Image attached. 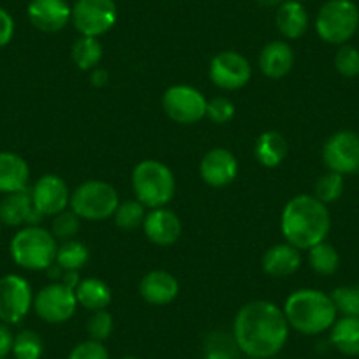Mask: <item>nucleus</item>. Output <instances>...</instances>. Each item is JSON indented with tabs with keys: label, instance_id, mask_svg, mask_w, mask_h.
Here are the masks:
<instances>
[{
	"label": "nucleus",
	"instance_id": "nucleus-24",
	"mask_svg": "<svg viewBox=\"0 0 359 359\" xmlns=\"http://www.w3.org/2000/svg\"><path fill=\"white\" fill-rule=\"evenodd\" d=\"M287 140L277 130H266L255 141V158H257L259 164L268 169L278 168L284 162V158L287 157Z\"/></svg>",
	"mask_w": 359,
	"mask_h": 359
},
{
	"label": "nucleus",
	"instance_id": "nucleus-42",
	"mask_svg": "<svg viewBox=\"0 0 359 359\" xmlns=\"http://www.w3.org/2000/svg\"><path fill=\"white\" fill-rule=\"evenodd\" d=\"M109 81V72L102 67H95L94 71H90V83L95 88H102V86L108 85Z\"/></svg>",
	"mask_w": 359,
	"mask_h": 359
},
{
	"label": "nucleus",
	"instance_id": "nucleus-8",
	"mask_svg": "<svg viewBox=\"0 0 359 359\" xmlns=\"http://www.w3.org/2000/svg\"><path fill=\"white\" fill-rule=\"evenodd\" d=\"M118 18L115 0H76L71 22L79 36L101 37L115 27Z\"/></svg>",
	"mask_w": 359,
	"mask_h": 359
},
{
	"label": "nucleus",
	"instance_id": "nucleus-44",
	"mask_svg": "<svg viewBox=\"0 0 359 359\" xmlns=\"http://www.w3.org/2000/svg\"><path fill=\"white\" fill-rule=\"evenodd\" d=\"M122 359H140V358H136V355H123Z\"/></svg>",
	"mask_w": 359,
	"mask_h": 359
},
{
	"label": "nucleus",
	"instance_id": "nucleus-43",
	"mask_svg": "<svg viewBox=\"0 0 359 359\" xmlns=\"http://www.w3.org/2000/svg\"><path fill=\"white\" fill-rule=\"evenodd\" d=\"M261 8H266V9H277L280 8L282 4H284L285 0H255Z\"/></svg>",
	"mask_w": 359,
	"mask_h": 359
},
{
	"label": "nucleus",
	"instance_id": "nucleus-19",
	"mask_svg": "<svg viewBox=\"0 0 359 359\" xmlns=\"http://www.w3.org/2000/svg\"><path fill=\"white\" fill-rule=\"evenodd\" d=\"M140 294L148 305L165 306L178 298L180 282L165 269H154L141 278Z\"/></svg>",
	"mask_w": 359,
	"mask_h": 359
},
{
	"label": "nucleus",
	"instance_id": "nucleus-3",
	"mask_svg": "<svg viewBox=\"0 0 359 359\" xmlns=\"http://www.w3.org/2000/svg\"><path fill=\"white\" fill-rule=\"evenodd\" d=\"M282 310L289 327L306 337L326 333L338 319L331 294L319 289H298L287 296Z\"/></svg>",
	"mask_w": 359,
	"mask_h": 359
},
{
	"label": "nucleus",
	"instance_id": "nucleus-17",
	"mask_svg": "<svg viewBox=\"0 0 359 359\" xmlns=\"http://www.w3.org/2000/svg\"><path fill=\"white\" fill-rule=\"evenodd\" d=\"M44 217L36 210L30 187L6 194L0 201V222L8 227L37 226Z\"/></svg>",
	"mask_w": 359,
	"mask_h": 359
},
{
	"label": "nucleus",
	"instance_id": "nucleus-40",
	"mask_svg": "<svg viewBox=\"0 0 359 359\" xmlns=\"http://www.w3.org/2000/svg\"><path fill=\"white\" fill-rule=\"evenodd\" d=\"M15 20L13 16L6 11L4 8H0V48L8 46L15 37Z\"/></svg>",
	"mask_w": 359,
	"mask_h": 359
},
{
	"label": "nucleus",
	"instance_id": "nucleus-48",
	"mask_svg": "<svg viewBox=\"0 0 359 359\" xmlns=\"http://www.w3.org/2000/svg\"><path fill=\"white\" fill-rule=\"evenodd\" d=\"M358 34H359V29H358Z\"/></svg>",
	"mask_w": 359,
	"mask_h": 359
},
{
	"label": "nucleus",
	"instance_id": "nucleus-27",
	"mask_svg": "<svg viewBox=\"0 0 359 359\" xmlns=\"http://www.w3.org/2000/svg\"><path fill=\"white\" fill-rule=\"evenodd\" d=\"M102 53H104V50H102L99 37L79 36L71 48L72 62H74L79 71L85 72L94 71L95 67H99L102 60Z\"/></svg>",
	"mask_w": 359,
	"mask_h": 359
},
{
	"label": "nucleus",
	"instance_id": "nucleus-2",
	"mask_svg": "<svg viewBox=\"0 0 359 359\" xmlns=\"http://www.w3.org/2000/svg\"><path fill=\"white\" fill-rule=\"evenodd\" d=\"M280 231L284 240L298 250H309L313 245L326 241L331 231L327 205L313 194L294 196L282 210Z\"/></svg>",
	"mask_w": 359,
	"mask_h": 359
},
{
	"label": "nucleus",
	"instance_id": "nucleus-28",
	"mask_svg": "<svg viewBox=\"0 0 359 359\" xmlns=\"http://www.w3.org/2000/svg\"><path fill=\"white\" fill-rule=\"evenodd\" d=\"M306 259H309V264L313 273L320 275V277H331L340 268V254L327 241H320V243L309 248Z\"/></svg>",
	"mask_w": 359,
	"mask_h": 359
},
{
	"label": "nucleus",
	"instance_id": "nucleus-21",
	"mask_svg": "<svg viewBox=\"0 0 359 359\" xmlns=\"http://www.w3.org/2000/svg\"><path fill=\"white\" fill-rule=\"evenodd\" d=\"M302 250L289 245L287 241L277 243L269 247L262 255V271L268 277L273 278H287L294 275L302 266Z\"/></svg>",
	"mask_w": 359,
	"mask_h": 359
},
{
	"label": "nucleus",
	"instance_id": "nucleus-20",
	"mask_svg": "<svg viewBox=\"0 0 359 359\" xmlns=\"http://www.w3.org/2000/svg\"><path fill=\"white\" fill-rule=\"evenodd\" d=\"M294 50L285 41H271L259 53V71L269 79H282L294 67Z\"/></svg>",
	"mask_w": 359,
	"mask_h": 359
},
{
	"label": "nucleus",
	"instance_id": "nucleus-4",
	"mask_svg": "<svg viewBox=\"0 0 359 359\" xmlns=\"http://www.w3.org/2000/svg\"><path fill=\"white\" fill-rule=\"evenodd\" d=\"M58 241L43 226L20 227L9 243V254L16 266L27 271H46L55 262Z\"/></svg>",
	"mask_w": 359,
	"mask_h": 359
},
{
	"label": "nucleus",
	"instance_id": "nucleus-45",
	"mask_svg": "<svg viewBox=\"0 0 359 359\" xmlns=\"http://www.w3.org/2000/svg\"><path fill=\"white\" fill-rule=\"evenodd\" d=\"M247 359H262V358H247Z\"/></svg>",
	"mask_w": 359,
	"mask_h": 359
},
{
	"label": "nucleus",
	"instance_id": "nucleus-11",
	"mask_svg": "<svg viewBox=\"0 0 359 359\" xmlns=\"http://www.w3.org/2000/svg\"><path fill=\"white\" fill-rule=\"evenodd\" d=\"M34 312L48 324H64L76 313L78 299L74 289L64 282H53L34 294Z\"/></svg>",
	"mask_w": 359,
	"mask_h": 359
},
{
	"label": "nucleus",
	"instance_id": "nucleus-10",
	"mask_svg": "<svg viewBox=\"0 0 359 359\" xmlns=\"http://www.w3.org/2000/svg\"><path fill=\"white\" fill-rule=\"evenodd\" d=\"M34 306V291L25 277L8 273L0 277V323L20 324Z\"/></svg>",
	"mask_w": 359,
	"mask_h": 359
},
{
	"label": "nucleus",
	"instance_id": "nucleus-9",
	"mask_svg": "<svg viewBox=\"0 0 359 359\" xmlns=\"http://www.w3.org/2000/svg\"><path fill=\"white\" fill-rule=\"evenodd\" d=\"M208 101L198 88L191 85H172L162 95L164 113L176 123L192 126L206 116Z\"/></svg>",
	"mask_w": 359,
	"mask_h": 359
},
{
	"label": "nucleus",
	"instance_id": "nucleus-25",
	"mask_svg": "<svg viewBox=\"0 0 359 359\" xmlns=\"http://www.w3.org/2000/svg\"><path fill=\"white\" fill-rule=\"evenodd\" d=\"M74 292L76 299H78V305L90 310V312L108 309L113 298L111 287H109L104 280L95 277H88L79 280Z\"/></svg>",
	"mask_w": 359,
	"mask_h": 359
},
{
	"label": "nucleus",
	"instance_id": "nucleus-37",
	"mask_svg": "<svg viewBox=\"0 0 359 359\" xmlns=\"http://www.w3.org/2000/svg\"><path fill=\"white\" fill-rule=\"evenodd\" d=\"M113 327H115L113 316L106 309L92 312V316L86 320V333H88V337L92 338V340H108L113 333Z\"/></svg>",
	"mask_w": 359,
	"mask_h": 359
},
{
	"label": "nucleus",
	"instance_id": "nucleus-41",
	"mask_svg": "<svg viewBox=\"0 0 359 359\" xmlns=\"http://www.w3.org/2000/svg\"><path fill=\"white\" fill-rule=\"evenodd\" d=\"M13 344H15V333L8 324L0 323V359H8L13 352Z\"/></svg>",
	"mask_w": 359,
	"mask_h": 359
},
{
	"label": "nucleus",
	"instance_id": "nucleus-29",
	"mask_svg": "<svg viewBox=\"0 0 359 359\" xmlns=\"http://www.w3.org/2000/svg\"><path fill=\"white\" fill-rule=\"evenodd\" d=\"M88 261L90 250L83 241L69 240L64 241V243H58L55 264H57L62 271H81Z\"/></svg>",
	"mask_w": 359,
	"mask_h": 359
},
{
	"label": "nucleus",
	"instance_id": "nucleus-35",
	"mask_svg": "<svg viewBox=\"0 0 359 359\" xmlns=\"http://www.w3.org/2000/svg\"><path fill=\"white\" fill-rule=\"evenodd\" d=\"M331 299L341 317H359V284L337 287L331 292Z\"/></svg>",
	"mask_w": 359,
	"mask_h": 359
},
{
	"label": "nucleus",
	"instance_id": "nucleus-46",
	"mask_svg": "<svg viewBox=\"0 0 359 359\" xmlns=\"http://www.w3.org/2000/svg\"><path fill=\"white\" fill-rule=\"evenodd\" d=\"M0 231H2V222H0Z\"/></svg>",
	"mask_w": 359,
	"mask_h": 359
},
{
	"label": "nucleus",
	"instance_id": "nucleus-39",
	"mask_svg": "<svg viewBox=\"0 0 359 359\" xmlns=\"http://www.w3.org/2000/svg\"><path fill=\"white\" fill-rule=\"evenodd\" d=\"M67 359H109V351L106 348L104 341L88 338V340L74 345L72 351L69 352Z\"/></svg>",
	"mask_w": 359,
	"mask_h": 359
},
{
	"label": "nucleus",
	"instance_id": "nucleus-14",
	"mask_svg": "<svg viewBox=\"0 0 359 359\" xmlns=\"http://www.w3.org/2000/svg\"><path fill=\"white\" fill-rule=\"evenodd\" d=\"M32 201L37 212L43 217H55L69 208L71 203V189L62 176L43 175L36 184L30 187Z\"/></svg>",
	"mask_w": 359,
	"mask_h": 359
},
{
	"label": "nucleus",
	"instance_id": "nucleus-16",
	"mask_svg": "<svg viewBox=\"0 0 359 359\" xmlns=\"http://www.w3.org/2000/svg\"><path fill=\"white\" fill-rule=\"evenodd\" d=\"M72 8L67 0H30L27 16L37 30L46 34L60 32L71 22Z\"/></svg>",
	"mask_w": 359,
	"mask_h": 359
},
{
	"label": "nucleus",
	"instance_id": "nucleus-26",
	"mask_svg": "<svg viewBox=\"0 0 359 359\" xmlns=\"http://www.w3.org/2000/svg\"><path fill=\"white\" fill-rule=\"evenodd\" d=\"M330 341L345 355H359V317H340L330 330Z\"/></svg>",
	"mask_w": 359,
	"mask_h": 359
},
{
	"label": "nucleus",
	"instance_id": "nucleus-38",
	"mask_svg": "<svg viewBox=\"0 0 359 359\" xmlns=\"http://www.w3.org/2000/svg\"><path fill=\"white\" fill-rule=\"evenodd\" d=\"M236 115V106L231 99L227 97H213L208 101L206 106V116L212 120L217 126H224V123H229L231 120Z\"/></svg>",
	"mask_w": 359,
	"mask_h": 359
},
{
	"label": "nucleus",
	"instance_id": "nucleus-33",
	"mask_svg": "<svg viewBox=\"0 0 359 359\" xmlns=\"http://www.w3.org/2000/svg\"><path fill=\"white\" fill-rule=\"evenodd\" d=\"M345 191L344 176L338 172L327 171L316 182V189H313V196L319 199L324 205H331V203L338 201Z\"/></svg>",
	"mask_w": 359,
	"mask_h": 359
},
{
	"label": "nucleus",
	"instance_id": "nucleus-23",
	"mask_svg": "<svg viewBox=\"0 0 359 359\" xmlns=\"http://www.w3.org/2000/svg\"><path fill=\"white\" fill-rule=\"evenodd\" d=\"M275 25L284 39H302L309 30V13L299 0H285L280 8H277Z\"/></svg>",
	"mask_w": 359,
	"mask_h": 359
},
{
	"label": "nucleus",
	"instance_id": "nucleus-36",
	"mask_svg": "<svg viewBox=\"0 0 359 359\" xmlns=\"http://www.w3.org/2000/svg\"><path fill=\"white\" fill-rule=\"evenodd\" d=\"M334 69L344 78H358L359 76V50L351 44H341L334 53Z\"/></svg>",
	"mask_w": 359,
	"mask_h": 359
},
{
	"label": "nucleus",
	"instance_id": "nucleus-30",
	"mask_svg": "<svg viewBox=\"0 0 359 359\" xmlns=\"http://www.w3.org/2000/svg\"><path fill=\"white\" fill-rule=\"evenodd\" d=\"M240 348L234 341L233 333L226 331H213L205 340L203 359H238Z\"/></svg>",
	"mask_w": 359,
	"mask_h": 359
},
{
	"label": "nucleus",
	"instance_id": "nucleus-6",
	"mask_svg": "<svg viewBox=\"0 0 359 359\" xmlns=\"http://www.w3.org/2000/svg\"><path fill=\"white\" fill-rule=\"evenodd\" d=\"M120 205L116 189L102 180H86L71 192L69 208L81 220L101 222L115 215Z\"/></svg>",
	"mask_w": 359,
	"mask_h": 359
},
{
	"label": "nucleus",
	"instance_id": "nucleus-18",
	"mask_svg": "<svg viewBox=\"0 0 359 359\" xmlns=\"http://www.w3.org/2000/svg\"><path fill=\"white\" fill-rule=\"evenodd\" d=\"M144 236L148 241L158 247L175 245L182 236V222L180 217L169 208H154L147 212L143 222Z\"/></svg>",
	"mask_w": 359,
	"mask_h": 359
},
{
	"label": "nucleus",
	"instance_id": "nucleus-47",
	"mask_svg": "<svg viewBox=\"0 0 359 359\" xmlns=\"http://www.w3.org/2000/svg\"><path fill=\"white\" fill-rule=\"evenodd\" d=\"M299 2H303V0H299Z\"/></svg>",
	"mask_w": 359,
	"mask_h": 359
},
{
	"label": "nucleus",
	"instance_id": "nucleus-31",
	"mask_svg": "<svg viewBox=\"0 0 359 359\" xmlns=\"http://www.w3.org/2000/svg\"><path fill=\"white\" fill-rule=\"evenodd\" d=\"M44 352V341L34 330H22L15 334L13 358L15 359H41Z\"/></svg>",
	"mask_w": 359,
	"mask_h": 359
},
{
	"label": "nucleus",
	"instance_id": "nucleus-5",
	"mask_svg": "<svg viewBox=\"0 0 359 359\" xmlns=\"http://www.w3.org/2000/svg\"><path fill=\"white\" fill-rule=\"evenodd\" d=\"M134 196L144 208H164L176 192V180L164 162L147 158L134 168L130 176Z\"/></svg>",
	"mask_w": 359,
	"mask_h": 359
},
{
	"label": "nucleus",
	"instance_id": "nucleus-12",
	"mask_svg": "<svg viewBox=\"0 0 359 359\" xmlns=\"http://www.w3.org/2000/svg\"><path fill=\"white\" fill-rule=\"evenodd\" d=\"M323 162L327 171L341 176L359 172V134L338 130L327 137L323 147Z\"/></svg>",
	"mask_w": 359,
	"mask_h": 359
},
{
	"label": "nucleus",
	"instance_id": "nucleus-22",
	"mask_svg": "<svg viewBox=\"0 0 359 359\" xmlns=\"http://www.w3.org/2000/svg\"><path fill=\"white\" fill-rule=\"evenodd\" d=\"M30 168L22 155L0 151V194L23 191L29 187Z\"/></svg>",
	"mask_w": 359,
	"mask_h": 359
},
{
	"label": "nucleus",
	"instance_id": "nucleus-34",
	"mask_svg": "<svg viewBox=\"0 0 359 359\" xmlns=\"http://www.w3.org/2000/svg\"><path fill=\"white\" fill-rule=\"evenodd\" d=\"M79 229H81V219L69 208L53 217L50 231L58 243H64V241L76 240Z\"/></svg>",
	"mask_w": 359,
	"mask_h": 359
},
{
	"label": "nucleus",
	"instance_id": "nucleus-13",
	"mask_svg": "<svg viewBox=\"0 0 359 359\" xmlns=\"http://www.w3.org/2000/svg\"><path fill=\"white\" fill-rule=\"evenodd\" d=\"M210 81L220 90L234 92L250 81L252 67L247 57L233 50L220 51L212 58L208 67Z\"/></svg>",
	"mask_w": 359,
	"mask_h": 359
},
{
	"label": "nucleus",
	"instance_id": "nucleus-32",
	"mask_svg": "<svg viewBox=\"0 0 359 359\" xmlns=\"http://www.w3.org/2000/svg\"><path fill=\"white\" fill-rule=\"evenodd\" d=\"M144 217H147V208L137 199H129V201H120L113 219H115L116 227L123 231H133L143 227Z\"/></svg>",
	"mask_w": 359,
	"mask_h": 359
},
{
	"label": "nucleus",
	"instance_id": "nucleus-15",
	"mask_svg": "<svg viewBox=\"0 0 359 359\" xmlns=\"http://www.w3.org/2000/svg\"><path fill=\"white\" fill-rule=\"evenodd\" d=\"M238 171H240V164H238L236 155L222 147L206 151L201 158V164H199L201 180L206 185L215 189L233 184L238 176Z\"/></svg>",
	"mask_w": 359,
	"mask_h": 359
},
{
	"label": "nucleus",
	"instance_id": "nucleus-1",
	"mask_svg": "<svg viewBox=\"0 0 359 359\" xmlns=\"http://www.w3.org/2000/svg\"><path fill=\"white\" fill-rule=\"evenodd\" d=\"M289 331L284 310L268 299L245 303L233 323L234 341L247 358H275L287 344Z\"/></svg>",
	"mask_w": 359,
	"mask_h": 359
},
{
	"label": "nucleus",
	"instance_id": "nucleus-7",
	"mask_svg": "<svg viewBox=\"0 0 359 359\" xmlns=\"http://www.w3.org/2000/svg\"><path fill=\"white\" fill-rule=\"evenodd\" d=\"M358 29L359 9L352 0H327L317 13L316 32L327 44H347Z\"/></svg>",
	"mask_w": 359,
	"mask_h": 359
}]
</instances>
